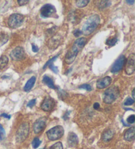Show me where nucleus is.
Masks as SVG:
<instances>
[{
	"mask_svg": "<svg viewBox=\"0 0 135 149\" xmlns=\"http://www.w3.org/2000/svg\"><path fill=\"white\" fill-rule=\"evenodd\" d=\"M40 15L43 18H56L57 11L53 5L47 3L40 9Z\"/></svg>",
	"mask_w": 135,
	"mask_h": 149,
	"instance_id": "obj_6",
	"label": "nucleus"
},
{
	"mask_svg": "<svg viewBox=\"0 0 135 149\" xmlns=\"http://www.w3.org/2000/svg\"><path fill=\"white\" fill-rule=\"evenodd\" d=\"M127 3H128V4H130V5H133L134 3V1H126Z\"/></svg>",
	"mask_w": 135,
	"mask_h": 149,
	"instance_id": "obj_39",
	"label": "nucleus"
},
{
	"mask_svg": "<svg viewBox=\"0 0 135 149\" xmlns=\"http://www.w3.org/2000/svg\"><path fill=\"white\" fill-rule=\"evenodd\" d=\"M79 88L80 89H86V90L88 91H91L92 90V87L90 86L89 84H83V85H82V86H79Z\"/></svg>",
	"mask_w": 135,
	"mask_h": 149,
	"instance_id": "obj_31",
	"label": "nucleus"
},
{
	"mask_svg": "<svg viewBox=\"0 0 135 149\" xmlns=\"http://www.w3.org/2000/svg\"><path fill=\"white\" fill-rule=\"evenodd\" d=\"M36 79V78L35 76H32V77H31V78L27 81L26 84H25V86H24V88H23L24 91H26V92H29V91H30L32 89V88L33 87V86H34V84H35Z\"/></svg>",
	"mask_w": 135,
	"mask_h": 149,
	"instance_id": "obj_16",
	"label": "nucleus"
},
{
	"mask_svg": "<svg viewBox=\"0 0 135 149\" xmlns=\"http://www.w3.org/2000/svg\"><path fill=\"white\" fill-rule=\"evenodd\" d=\"M135 70V56L132 53L129 56L125 67V72L127 74L131 75L134 72Z\"/></svg>",
	"mask_w": 135,
	"mask_h": 149,
	"instance_id": "obj_10",
	"label": "nucleus"
},
{
	"mask_svg": "<svg viewBox=\"0 0 135 149\" xmlns=\"http://www.w3.org/2000/svg\"><path fill=\"white\" fill-rule=\"evenodd\" d=\"M100 22V18L98 14H92L88 18L82 27V33L88 36L97 28Z\"/></svg>",
	"mask_w": 135,
	"mask_h": 149,
	"instance_id": "obj_2",
	"label": "nucleus"
},
{
	"mask_svg": "<svg viewBox=\"0 0 135 149\" xmlns=\"http://www.w3.org/2000/svg\"><path fill=\"white\" fill-rule=\"evenodd\" d=\"M67 142H68L69 146L70 147H74L78 144V139L77 135L73 132H70L69 133L68 138H67Z\"/></svg>",
	"mask_w": 135,
	"mask_h": 149,
	"instance_id": "obj_14",
	"label": "nucleus"
},
{
	"mask_svg": "<svg viewBox=\"0 0 135 149\" xmlns=\"http://www.w3.org/2000/svg\"><path fill=\"white\" fill-rule=\"evenodd\" d=\"M9 40L8 34L4 33V32H1L0 33V46H2L3 45L6 43Z\"/></svg>",
	"mask_w": 135,
	"mask_h": 149,
	"instance_id": "obj_21",
	"label": "nucleus"
},
{
	"mask_svg": "<svg viewBox=\"0 0 135 149\" xmlns=\"http://www.w3.org/2000/svg\"><path fill=\"white\" fill-rule=\"evenodd\" d=\"M59 54L57 55H56V56H55V57H53V58H51V59H49V60H48V62H46V63L44 64V67H43V69H45V68H46V67H48V66L49 65V64L50 63H51V62H54V61H55V60H56V59H57V57H58V56H59Z\"/></svg>",
	"mask_w": 135,
	"mask_h": 149,
	"instance_id": "obj_29",
	"label": "nucleus"
},
{
	"mask_svg": "<svg viewBox=\"0 0 135 149\" xmlns=\"http://www.w3.org/2000/svg\"><path fill=\"white\" fill-rule=\"evenodd\" d=\"M36 99H32V100L30 101L28 103V104H27V106L29 107V108H32V107L36 105Z\"/></svg>",
	"mask_w": 135,
	"mask_h": 149,
	"instance_id": "obj_33",
	"label": "nucleus"
},
{
	"mask_svg": "<svg viewBox=\"0 0 135 149\" xmlns=\"http://www.w3.org/2000/svg\"><path fill=\"white\" fill-rule=\"evenodd\" d=\"M49 149H63V148L62 143H61V142H57V143L53 144L52 146L49 148Z\"/></svg>",
	"mask_w": 135,
	"mask_h": 149,
	"instance_id": "obj_27",
	"label": "nucleus"
},
{
	"mask_svg": "<svg viewBox=\"0 0 135 149\" xmlns=\"http://www.w3.org/2000/svg\"><path fill=\"white\" fill-rule=\"evenodd\" d=\"M49 68L54 73L56 74H58V72H59V69L57 68V67H56V66L53 64V62H51L49 64Z\"/></svg>",
	"mask_w": 135,
	"mask_h": 149,
	"instance_id": "obj_30",
	"label": "nucleus"
},
{
	"mask_svg": "<svg viewBox=\"0 0 135 149\" xmlns=\"http://www.w3.org/2000/svg\"><path fill=\"white\" fill-rule=\"evenodd\" d=\"M135 128L134 127H131L128 129L124 134V139L127 141H132L134 139Z\"/></svg>",
	"mask_w": 135,
	"mask_h": 149,
	"instance_id": "obj_15",
	"label": "nucleus"
},
{
	"mask_svg": "<svg viewBox=\"0 0 135 149\" xmlns=\"http://www.w3.org/2000/svg\"><path fill=\"white\" fill-rule=\"evenodd\" d=\"M46 126V118L42 117L37 120L33 125V130L36 134H38L44 129Z\"/></svg>",
	"mask_w": 135,
	"mask_h": 149,
	"instance_id": "obj_9",
	"label": "nucleus"
},
{
	"mask_svg": "<svg viewBox=\"0 0 135 149\" xmlns=\"http://www.w3.org/2000/svg\"><path fill=\"white\" fill-rule=\"evenodd\" d=\"M73 34H74V36H75L76 38H78V37H79L81 34H83V33H82V31H81V30H78V29H76V30H75V31L73 32Z\"/></svg>",
	"mask_w": 135,
	"mask_h": 149,
	"instance_id": "obj_34",
	"label": "nucleus"
},
{
	"mask_svg": "<svg viewBox=\"0 0 135 149\" xmlns=\"http://www.w3.org/2000/svg\"><path fill=\"white\" fill-rule=\"evenodd\" d=\"M100 108V104L98 103H95L94 105V108L96 110H98Z\"/></svg>",
	"mask_w": 135,
	"mask_h": 149,
	"instance_id": "obj_38",
	"label": "nucleus"
},
{
	"mask_svg": "<svg viewBox=\"0 0 135 149\" xmlns=\"http://www.w3.org/2000/svg\"><path fill=\"white\" fill-rule=\"evenodd\" d=\"M134 103V100L133 98H130V97H127V99L124 102V105H125V106H130V105H133Z\"/></svg>",
	"mask_w": 135,
	"mask_h": 149,
	"instance_id": "obj_28",
	"label": "nucleus"
},
{
	"mask_svg": "<svg viewBox=\"0 0 135 149\" xmlns=\"http://www.w3.org/2000/svg\"><path fill=\"white\" fill-rule=\"evenodd\" d=\"M59 43H60V40H58L56 37H53V38H52L51 40H49L48 43V45L49 49H56L59 45Z\"/></svg>",
	"mask_w": 135,
	"mask_h": 149,
	"instance_id": "obj_19",
	"label": "nucleus"
},
{
	"mask_svg": "<svg viewBox=\"0 0 135 149\" xmlns=\"http://www.w3.org/2000/svg\"><path fill=\"white\" fill-rule=\"evenodd\" d=\"M40 149H43V148H40Z\"/></svg>",
	"mask_w": 135,
	"mask_h": 149,
	"instance_id": "obj_41",
	"label": "nucleus"
},
{
	"mask_svg": "<svg viewBox=\"0 0 135 149\" xmlns=\"http://www.w3.org/2000/svg\"><path fill=\"white\" fill-rule=\"evenodd\" d=\"M127 122L129 123V124H134V121H135V116L134 115H131V116H129L128 118H127Z\"/></svg>",
	"mask_w": 135,
	"mask_h": 149,
	"instance_id": "obj_32",
	"label": "nucleus"
},
{
	"mask_svg": "<svg viewBox=\"0 0 135 149\" xmlns=\"http://www.w3.org/2000/svg\"><path fill=\"white\" fill-rule=\"evenodd\" d=\"M86 43V39L85 38H80L75 40L73 46L67 53L65 58V62L68 64H72L76 59V56L81 49L84 47Z\"/></svg>",
	"mask_w": 135,
	"mask_h": 149,
	"instance_id": "obj_1",
	"label": "nucleus"
},
{
	"mask_svg": "<svg viewBox=\"0 0 135 149\" xmlns=\"http://www.w3.org/2000/svg\"><path fill=\"white\" fill-rule=\"evenodd\" d=\"M119 90L117 87L112 86L106 89L103 95V101L106 104H111L118 98Z\"/></svg>",
	"mask_w": 135,
	"mask_h": 149,
	"instance_id": "obj_3",
	"label": "nucleus"
},
{
	"mask_svg": "<svg viewBox=\"0 0 135 149\" xmlns=\"http://www.w3.org/2000/svg\"><path fill=\"white\" fill-rule=\"evenodd\" d=\"M111 4V2L110 1H102V2H100L98 7L100 9H105L110 6Z\"/></svg>",
	"mask_w": 135,
	"mask_h": 149,
	"instance_id": "obj_22",
	"label": "nucleus"
},
{
	"mask_svg": "<svg viewBox=\"0 0 135 149\" xmlns=\"http://www.w3.org/2000/svg\"><path fill=\"white\" fill-rule=\"evenodd\" d=\"M126 58L124 55H121L115 60V63L113 64V67L111 69V72L112 73H116L121 70L123 67L125 62Z\"/></svg>",
	"mask_w": 135,
	"mask_h": 149,
	"instance_id": "obj_11",
	"label": "nucleus"
},
{
	"mask_svg": "<svg viewBox=\"0 0 135 149\" xmlns=\"http://www.w3.org/2000/svg\"><path fill=\"white\" fill-rule=\"evenodd\" d=\"M5 135H6V133H5V129L2 125V124H0V140L3 141L5 139Z\"/></svg>",
	"mask_w": 135,
	"mask_h": 149,
	"instance_id": "obj_26",
	"label": "nucleus"
},
{
	"mask_svg": "<svg viewBox=\"0 0 135 149\" xmlns=\"http://www.w3.org/2000/svg\"><path fill=\"white\" fill-rule=\"evenodd\" d=\"M134 92H135V89H134L133 90H132V98H133V99H134V98H135V95H134Z\"/></svg>",
	"mask_w": 135,
	"mask_h": 149,
	"instance_id": "obj_40",
	"label": "nucleus"
},
{
	"mask_svg": "<svg viewBox=\"0 0 135 149\" xmlns=\"http://www.w3.org/2000/svg\"><path fill=\"white\" fill-rule=\"evenodd\" d=\"M24 16L21 14H12L8 19V25L12 28H17L21 26L24 22Z\"/></svg>",
	"mask_w": 135,
	"mask_h": 149,
	"instance_id": "obj_7",
	"label": "nucleus"
},
{
	"mask_svg": "<svg viewBox=\"0 0 135 149\" xmlns=\"http://www.w3.org/2000/svg\"><path fill=\"white\" fill-rule=\"evenodd\" d=\"M46 134L50 141H56L62 137L64 134V129L61 125H57L49 129L46 132Z\"/></svg>",
	"mask_w": 135,
	"mask_h": 149,
	"instance_id": "obj_5",
	"label": "nucleus"
},
{
	"mask_svg": "<svg viewBox=\"0 0 135 149\" xmlns=\"http://www.w3.org/2000/svg\"><path fill=\"white\" fill-rule=\"evenodd\" d=\"M115 135V131L113 129H107L105 131L102 135V139L105 142H107L110 141L113 139Z\"/></svg>",
	"mask_w": 135,
	"mask_h": 149,
	"instance_id": "obj_17",
	"label": "nucleus"
},
{
	"mask_svg": "<svg viewBox=\"0 0 135 149\" xmlns=\"http://www.w3.org/2000/svg\"><path fill=\"white\" fill-rule=\"evenodd\" d=\"M42 81L44 84H46V86H48L49 88L51 89H56V86L54 85L53 80L52 78L48 76H44L42 79Z\"/></svg>",
	"mask_w": 135,
	"mask_h": 149,
	"instance_id": "obj_18",
	"label": "nucleus"
},
{
	"mask_svg": "<svg viewBox=\"0 0 135 149\" xmlns=\"http://www.w3.org/2000/svg\"><path fill=\"white\" fill-rule=\"evenodd\" d=\"M32 51L34 53H37L38 51H39V47L37 46L36 45L34 44V43H32Z\"/></svg>",
	"mask_w": 135,
	"mask_h": 149,
	"instance_id": "obj_36",
	"label": "nucleus"
},
{
	"mask_svg": "<svg viewBox=\"0 0 135 149\" xmlns=\"http://www.w3.org/2000/svg\"><path fill=\"white\" fill-rule=\"evenodd\" d=\"M17 2L20 6H22V5H24L27 4L29 2V1H28V0H19V1H17Z\"/></svg>",
	"mask_w": 135,
	"mask_h": 149,
	"instance_id": "obj_35",
	"label": "nucleus"
},
{
	"mask_svg": "<svg viewBox=\"0 0 135 149\" xmlns=\"http://www.w3.org/2000/svg\"><path fill=\"white\" fill-rule=\"evenodd\" d=\"M30 131V125L28 122L22 123L18 128L16 133V141L18 143H21L28 137Z\"/></svg>",
	"mask_w": 135,
	"mask_h": 149,
	"instance_id": "obj_4",
	"label": "nucleus"
},
{
	"mask_svg": "<svg viewBox=\"0 0 135 149\" xmlns=\"http://www.w3.org/2000/svg\"><path fill=\"white\" fill-rule=\"evenodd\" d=\"M10 57L13 60H21L25 57L24 49L21 47H17L10 53Z\"/></svg>",
	"mask_w": 135,
	"mask_h": 149,
	"instance_id": "obj_8",
	"label": "nucleus"
},
{
	"mask_svg": "<svg viewBox=\"0 0 135 149\" xmlns=\"http://www.w3.org/2000/svg\"><path fill=\"white\" fill-rule=\"evenodd\" d=\"M90 2V1L88 0H83V1H76V6L79 7V8H83L86 7V5L88 4V3Z\"/></svg>",
	"mask_w": 135,
	"mask_h": 149,
	"instance_id": "obj_23",
	"label": "nucleus"
},
{
	"mask_svg": "<svg viewBox=\"0 0 135 149\" xmlns=\"http://www.w3.org/2000/svg\"><path fill=\"white\" fill-rule=\"evenodd\" d=\"M1 116L3 118H5L7 119H10V118H11V116H10V115H8L7 114H5V113H3Z\"/></svg>",
	"mask_w": 135,
	"mask_h": 149,
	"instance_id": "obj_37",
	"label": "nucleus"
},
{
	"mask_svg": "<svg viewBox=\"0 0 135 149\" xmlns=\"http://www.w3.org/2000/svg\"><path fill=\"white\" fill-rule=\"evenodd\" d=\"M55 101L51 97H46L44 98V101L41 105V108L44 111L49 112L51 111L55 106Z\"/></svg>",
	"mask_w": 135,
	"mask_h": 149,
	"instance_id": "obj_12",
	"label": "nucleus"
},
{
	"mask_svg": "<svg viewBox=\"0 0 135 149\" xmlns=\"http://www.w3.org/2000/svg\"><path fill=\"white\" fill-rule=\"evenodd\" d=\"M118 39L117 38H112L108 39L106 41V44L107 45H110V46H113L115 45L116 44V43L117 42Z\"/></svg>",
	"mask_w": 135,
	"mask_h": 149,
	"instance_id": "obj_24",
	"label": "nucleus"
},
{
	"mask_svg": "<svg viewBox=\"0 0 135 149\" xmlns=\"http://www.w3.org/2000/svg\"><path fill=\"white\" fill-rule=\"evenodd\" d=\"M9 62L8 57L5 55H2L0 57V70L5 68Z\"/></svg>",
	"mask_w": 135,
	"mask_h": 149,
	"instance_id": "obj_20",
	"label": "nucleus"
},
{
	"mask_svg": "<svg viewBox=\"0 0 135 149\" xmlns=\"http://www.w3.org/2000/svg\"><path fill=\"white\" fill-rule=\"evenodd\" d=\"M40 144H41V141H40L38 137H35L32 142V147H33L34 148H37L38 146H40Z\"/></svg>",
	"mask_w": 135,
	"mask_h": 149,
	"instance_id": "obj_25",
	"label": "nucleus"
},
{
	"mask_svg": "<svg viewBox=\"0 0 135 149\" xmlns=\"http://www.w3.org/2000/svg\"><path fill=\"white\" fill-rule=\"evenodd\" d=\"M112 79L110 76H105L104 78L99 79L97 81L96 86L98 89H103L107 87L111 84Z\"/></svg>",
	"mask_w": 135,
	"mask_h": 149,
	"instance_id": "obj_13",
	"label": "nucleus"
}]
</instances>
